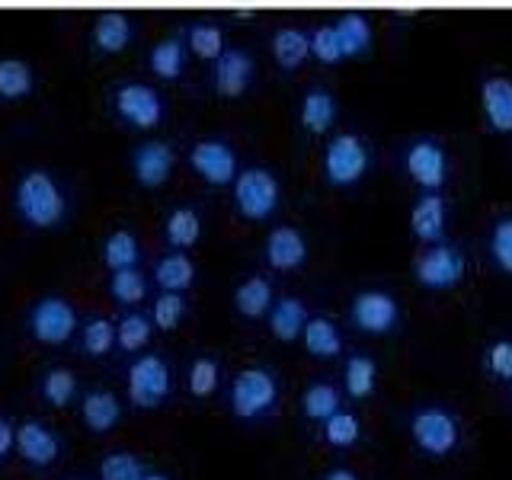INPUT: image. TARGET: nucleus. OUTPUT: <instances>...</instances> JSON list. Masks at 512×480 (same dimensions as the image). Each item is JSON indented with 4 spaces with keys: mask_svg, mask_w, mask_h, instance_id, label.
<instances>
[{
    "mask_svg": "<svg viewBox=\"0 0 512 480\" xmlns=\"http://www.w3.org/2000/svg\"><path fill=\"white\" fill-rule=\"evenodd\" d=\"M173 391V375L170 365L148 352V356H138L128 365V400L138 410H154L160 407Z\"/></svg>",
    "mask_w": 512,
    "mask_h": 480,
    "instance_id": "1a4fd4ad",
    "label": "nucleus"
},
{
    "mask_svg": "<svg viewBox=\"0 0 512 480\" xmlns=\"http://www.w3.org/2000/svg\"><path fill=\"white\" fill-rule=\"evenodd\" d=\"M346 404V394L340 388V381L330 378H314L308 381V388L301 391V416L311 426H324L333 413H340Z\"/></svg>",
    "mask_w": 512,
    "mask_h": 480,
    "instance_id": "4be33fe9",
    "label": "nucleus"
},
{
    "mask_svg": "<svg viewBox=\"0 0 512 480\" xmlns=\"http://www.w3.org/2000/svg\"><path fill=\"white\" fill-rule=\"evenodd\" d=\"M304 352L317 362H333V359H343L346 356V336L336 324V317L324 314V311H314L308 327H304Z\"/></svg>",
    "mask_w": 512,
    "mask_h": 480,
    "instance_id": "aec40b11",
    "label": "nucleus"
},
{
    "mask_svg": "<svg viewBox=\"0 0 512 480\" xmlns=\"http://www.w3.org/2000/svg\"><path fill=\"white\" fill-rule=\"evenodd\" d=\"M484 253L493 272L503 279H512V212H503L490 221L484 234Z\"/></svg>",
    "mask_w": 512,
    "mask_h": 480,
    "instance_id": "b1692460",
    "label": "nucleus"
},
{
    "mask_svg": "<svg viewBox=\"0 0 512 480\" xmlns=\"http://www.w3.org/2000/svg\"><path fill=\"white\" fill-rule=\"evenodd\" d=\"M263 260L272 272H298L311 260V240L298 224H276L263 240Z\"/></svg>",
    "mask_w": 512,
    "mask_h": 480,
    "instance_id": "f8f14e48",
    "label": "nucleus"
},
{
    "mask_svg": "<svg viewBox=\"0 0 512 480\" xmlns=\"http://www.w3.org/2000/svg\"><path fill=\"white\" fill-rule=\"evenodd\" d=\"M336 32H340V42H343V52L346 58H362L372 52V42H375V32H372V20L368 13L362 10H346L333 20Z\"/></svg>",
    "mask_w": 512,
    "mask_h": 480,
    "instance_id": "a878e982",
    "label": "nucleus"
},
{
    "mask_svg": "<svg viewBox=\"0 0 512 480\" xmlns=\"http://www.w3.org/2000/svg\"><path fill=\"white\" fill-rule=\"evenodd\" d=\"M404 429L413 452L426 461H448L464 445V420L455 407L442 404V400H423V404L410 407Z\"/></svg>",
    "mask_w": 512,
    "mask_h": 480,
    "instance_id": "f257e3e1",
    "label": "nucleus"
},
{
    "mask_svg": "<svg viewBox=\"0 0 512 480\" xmlns=\"http://www.w3.org/2000/svg\"><path fill=\"white\" fill-rule=\"evenodd\" d=\"M186 48H192L199 58L215 61L228 45H224V32L215 23H192L186 29Z\"/></svg>",
    "mask_w": 512,
    "mask_h": 480,
    "instance_id": "58836bf2",
    "label": "nucleus"
},
{
    "mask_svg": "<svg viewBox=\"0 0 512 480\" xmlns=\"http://www.w3.org/2000/svg\"><path fill=\"white\" fill-rule=\"evenodd\" d=\"M228 410L237 423L263 426L276 420L282 410V378L269 365H244L231 378L228 388Z\"/></svg>",
    "mask_w": 512,
    "mask_h": 480,
    "instance_id": "f03ea898",
    "label": "nucleus"
},
{
    "mask_svg": "<svg viewBox=\"0 0 512 480\" xmlns=\"http://www.w3.org/2000/svg\"><path fill=\"white\" fill-rule=\"evenodd\" d=\"M256 77V61L247 48H224V52L215 58L212 68V87L215 93L228 96V100H237L244 96Z\"/></svg>",
    "mask_w": 512,
    "mask_h": 480,
    "instance_id": "dca6fc26",
    "label": "nucleus"
},
{
    "mask_svg": "<svg viewBox=\"0 0 512 480\" xmlns=\"http://www.w3.org/2000/svg\"><path fill=\"white\" fill-rule=\"evenodd\" d=\"M276 285H272L269 276H263V272H253V276H247L244 282H237L234 288V311L244 317V320H266L272 304H276Z\"/></svg>",
    "mask_w": 512,
    "mask_h": 480,
    "instance_id": "5701e85b",
    "label": "nucleus"
},
{
    "mask_svg": "<svg viewBox=\"0 0 512 480\" xmlns=\"http://www.w3.org/2000/svg\"><path fill=\"white\" fill-rule=\"evenodd\" d=\"M320 480H362V474L356 468H349V464H333V468L320 474Z\"/></svg>",
    "mask_w": 512,
    "mask_h": 480,
    "instance_id": "49530a36",
    "label": "nucleus"
},
{
    "mask_svg": "<svg viewBox=\"0 0 512 480\" xmlns=\"http://www.w3.org/2000/svg\"><path fill=\"white\" fill-rule=\"evenodd\" d=\"M448 221H452V208L445 192H420L410 205V237L423 247L448 240Z\"/></svg>",
    "mask_w": 512,
    "mask_h": 480,
    "instance_id": "ddd939ff",
    "label": "nucleus"
},
{
    "mask_svg": "<svg viewBox=\"0 0 512 480\" xmlns=\"http://www.w3.org/2000/svg\"><path fill=\"white\" fill-rule=\"evenodd\" d=\"M221 384V362L215 356H196L186 372V388L196 400H205L218 391Z\"/></svg>",
    "mask_w": 512,
    "mask_h": 480,
    "instance_id": "c9c22d12",
    "label": "nucleus"
},
{
    "mask_svg": "<svg viewBox=\"0 0 512 480\" xmlns=\"http://www.w3.org/2000/svg\"><path fill=\"white\" fill-rule=\"evenodd\" d=\"M311 314H314L311 304L304 301L301 295L285 292V295L276 298V304H272V311L266 317V327H269V333L276 336L279 343L292 346V343H301L304 327H308Z\"/></svg>",
    "mask_w": 512,
    "mask_h": 480,
    "instance_id": "6ab92c4d",
    "label": "nucleus"
},
{
    "mask_svg": "<svg viewBox=\"0 0 512 480\" xmlns=\"http://www.w3.org/2000/svg\"><path fill=\"white\" fill-rule=\"evenodd\" d=\"M164 237L173 250H189L199 244L202 237V218L192 205H176L164 221Z\"/></svg>",
    "mask_w": 512,
    "mask_h": 480,
    "instance_id": "7c9ffc66",
    "label": "nucleus"
},
{
    "mask_svg": "<svg viewBox=\"0 0 512 480\" xmlns=\"http://www.w3.org/2000/svg\"><path fill=\"white\" fill-rule=\"evenodd\" d=\"M320 442H324L330 452H349V448H356L362 442V416L349 407L333 413L330 420L320 426Z\"/></svg>",
    "mask_w": 512,
    "mask_h": 480,
    "instance_id": "c756f323",
    "label": "nucleus"
},
{
    "mask_svg": "<svg viewBox=\"0 0 512 480\" xmlns=\"http://www.w3.org/2000/svg\"><path fill=\"white\" fill-rule=\"evenodd\" d=\"M13 445H16V429L10 426V420H4V416H0V458H4Z\"/></svg>",
    "mask_w": 512,
    "mask_h": 480,
    "instance_id": "de8ad7c7",
    "label": "nucleus"
},
{
    "mask_svg": "<svg viewBox=\"0 0 512 480\" xmlns=\"http://www.w3.org/2000/svg\"><path fill=\"white\" fill-rule=\"evenodd\" d=\"M400 167L420 192H445L452 180V157H448L445 141L436 135L410 138L400 151Z\"/></svg>",
    "mask_w": 512,
    "mask_h": 480,
    "instance_id": "0eeeda50",
    "label": "nucleus"
},
{
    "mask_svg": "<svg viewBox=\"0 0 512 480\" xmlns=\"http://www.w3.org/2000/svg\"><path fill=\"white\" fill-rule=\"evenodd\" d=\"M16 212L29 228H55L68 212V199L45 170H29L16 183Z\"/></svg>",
    "mask_w": 512,
    "mask_h": 480,
    "instance_id": "6e6552de",
    "label": "nucleus"
},
{
    "mask_svg": "<svg viewBox=\"0 0 512 480\" xmlns=\"http://www.w3.org/2000/svg\"><path fill=\"white\" fill-rule=\"evenodd\" d=\"M506 394H509V404H512V381L506 384Z\"/></svg>",
    "mask_w": 512,
    "mask_h": 480,
    "instance_id": "8fccbe9b",
    "label": "nucleus"
},
{
    "mask_svg": "<svg viewBox=\"0 0 512 480\" xmlns=\"http://www.w3.org/2000/svg\"><path fill=\"white\" fill-rule=\"evenodd\" d=\"M272 58L282 71H298L311 58V32L301 26H279L272 32Z\"/></svg>",
    "mask_w": 512,
    "mask_h": 480,
    "instance_id": "393cba45",
    "label": "nucleus"
},
{
    "mask_svg": "<svg viewBox=\"0 0 512 480\" xmlns=\"http://www.w3.org/2000/svg\"><path fill=\"white\" fill-rule=\"evenodd\" d=\"M413 282L423 292L442 295L455 292L458 285L468 279V253H464L455 240H442V244H429L413 256Z\"/></svg>",
    "mask_w": 512,
    "mask_h": 480,
    "instance_id": "423d86ee",
    "label": "nucleus"
},
{
    "mask_svg": "<svg viewBox=\"0 0 512 480\" xmlns=\"http://www.w3.org/2000/svg\"><path fill=\"white\" fill-rule=\"evenodd\" d=\"M480 112L490 135L512 138V77L487 74L480 80Z\"/></svg>",
    "mask_w": 512,
    "mask_h": 480,
    "instance_id": "2eb2a0df",
    "label": "nucleus"
},
{
    "mask_svg": "<svg viewBox=\"0 0 512 480\" xmlns=\"http://www.w3.org/2000/svg\"><path fill=\"white\" fill-rule=\"evenodd\" d=\"M144 464L132 452H112L100 464V480H144Z\"/></svg>",
    "mask_w": 512,
    "mask_h": 480,
    "instance_id": "37998d69",
    "label": "nucleus"
},
{
    "mask_svg": "<svg viewBox=\"0 0 512 480\" xmlns=\"http://www.w3.org/2000/svg\"><path fill=\"white\" fill-rule=\"evenodd\" d=\"M154 282L160 292H189L196 285V263L189 260L183 250L164 253L154 266Z\"/></svg>",
    "mask_w": 512,
    "mask_h": 480,
    "instance_id": "cd10ccee",
    "label": "nucleus"
},
{
    "mask_svg": "<svg viewBox=\"0 0 512 480\" xmlns=\"http://www.w3.org/2000/svg\"><path fill=\"white\" fill-rule=\"evenodd\" d=\"M151 333H154V320L148 314H125L119 324H116V346L125 352H138L151 343Z\"/></svg>",
    "mask_w": 512,
    "mask_h": 480,
    "instance_id": "e433bc0d",
    "label": "nucleus"
},
{
    "mask_svg": "<svg viewBox=\"0 0 512 480\" xmlns=\"http://www.w3.org/2000/svg\"><path fill=\"white\" fill-rule=\"evenodd\" d=\"M144 480H170V474H164V471H148V474H144Z\"/></svg>",
    "mask_w": 512,
    "mask_h": 480,
    "instance_id": "09e8293b",
    "label": "nucleus"
},
{
    "mask_svg": "<svg viewBox=\"0 0 512 480\" xmlns=\"http://www.w3.org/2000/svg\"><path fill=\"white\" fill-rule=\"evenodd\" d=\"M80 343H84V352L87 356H106V352L116 346V327L109 324L106 317H93L90 324L80 333Z\"/></svg>",
    "mask_w": 512,
    "mask_h": 480,
    "instance_id": "c03bdc74",
    "label": "nucleus"
},
{
    "mask_svg": "<svg viewBox=\"0 0 512 480\" xmlns=\"http://www.w3.org/2000/svg\"><path fill=\"white\" fill-rule=\"evenodd\" d=\"M381 384V365L372 352H362V349H352L343 356V372H340V388L349 400L356 404H365L372 400L375 391Z\"/></svg>",
    "mask_w": 512,
    "mask_h": 480,
    "instance_id": "a211bd4d",
    "label": "nucleus"
},
{
    "mask_svg": "<svg viewBox=\"0 0 512 480\" xmlns=\"http://www.w3.org/2000/svg\"><path fill=\"white\" fill-rule=\"evenodd\" d=\"M375 164V151L372 141H368L362 132H352V128H343V132L330 135V141L324 144V157H320V173L330 189H359L365 183V176L372 173Z\"/></svg>",
    "mask_w": 512,
    "mask_h": 480,
    "instance_id": "7ed1b4c3",
    "label": "nucleus"
},
{
    "mask_svg": "<svg viewBox=\"0 0 512 480\" xmlns=\"http://www.w3.org/2000/svg\"><path fill=\"white\" fill-rule=\"evenodd\" d=\"M74 391H77V381L68 368H52V372L42 378V394L52 407H68Z\"/></svg>",
    "mask_w": 512,
    "mask_h": 480,
    "instance_id": "a18cd8bd",
    "label": "nucleus"
},
{
    "mask_svg": "<svg viewBox=\"0 0 512 480\" xmlns=\"http://www.w3.org/2000/svg\"><path fill=\"white\" fill-rule=\"evenodd\" d=\"M480 368L490 381L509 384L512 381V336H496L480 352Z\"/></svg>",
    "mask_w": 512,
    "mask_h": 480,
    "instance_id": "f704fd0d",
    "label": "nucleus"
},
{
    "mask_svg": "<svg viewBox=\"0 0 512 480\" xmlns=\"http://www.w3.org/2000/svg\"><path fill=\"white\" fill-rule=\"evenodd\" d=\"M282 196H285V189H282L279 173L260 164L240 170L231 186L234 212L250 224H263L276 218L282 208Z\"/></svg>",
    "mask_w": 512,
    "mask_h": 480,
    "instance_id": "39448f33",
    "label": "nucleus"
},
{
    "mask_svg": "<svg viewBox=\"0 0 512 480\" xmlns=\"http://www.w3.org/2000/svg\"><path fill=\"white\" fill-rule=\"evenodd\" d=\"M346 320L356 333L384 340V336H397L404 330V304H400L397 292H391V288L365 285L349 298Z\"/></svg>",
    "mask_w": 512,
    "mask_h": 480,
    "instance_id": "20e7f679",
    "label": "nucleus"
},
{
    "mask_svg": "<svg viewBox=\"0 0 512 480\" xmlns=\"http://www.w3.org/2000/svg\"><path fill=\"white\" fill-rule=\"evenodd\" d=\"M148 64L151 71L160 77V80H176L183 77V68H186V42L180 39H164L151 48L148 55Z\"/></svg>",
    "mask_w": 512,
    "mask_h": 480,
    "instance_id": "473e14b6",
    "label": "nucleus"
},
{
    "mask_svg": "<svg viewBox=\"0 0 512 480\" xmlns=\"http://www.w3.org/2000/svg\"><path fill=\"white\" fill-rule=\"evenodd\" d=\"M77 314L64 298H42L29 314V330L45 346H61L74 336Z\"/></svg>",
    "mask_w": 512,
    "mask_h": 480,
    "instance_id": "4468645a",
    "label": "nucleus"
},
{
    "mask_svg": "<svg viewBox=\"0 0 512 480\" xmlns=\"http://www.w3.org/2000/svg\"><path fill=\"white\" fill-rule=\"evenodd\" d=\"M311 55H314L320 64H340V61H346L343 42H340V32H336L333 23H320V26L311 32Z\"/></svg>",
    "mask_w": 512,
    "mask_h": 480,
    "instance_id": "a19ab883",
    "label": "nucleus"
},
{
    "mask_svg": "<svg viewBox=\"0 0 512 480\" xmlns=\"http://www.w3.org/2000/svg\"><path fill=\"white\" fill-rule=\"evenodd\" d=\"M80 416H84L87 429L93 432H109L122 420V404L112 391H90L80 404Z\"/></svg>",
    "mask_w": 512,
    "mask_h": 480,
    "instance_id": "2f4dec72",
    "label": "nucleus"
},
{
    "mask_svg": "<svg viewBox=\"0 0 512 480\" xmlns=\"http://www.w3.org/2000/svg\"><path fill=\"white\" fill-rule=\"evenodd\" d=\"M176 167V151L170 141H141L132 151V173L144 189H160Z\"/></svg>",
    "mask_w": 512,
    "mask_h": 480,
    "instance_id": "f3484780",
    "label": "nucleus"
},
{
    "mask_svg": "<svg viewBox=\"0 0 512 480\" xmlns=\"http://www.w3.org/2000/svg\"><path fill=\"white\" fill-rule=\"evenodd\" d=\"M189 167L208 186H234L240 173V160L231 141L224 138H199L189 148Z\"/></svg>",
    "mask_w": 512,
    "mask_h": 480,
    "instance_id": "9d476101",
    "label": "nucleus"
},
{
    "mask_svg": "<svg viewBox=\"0 0 512 480\" xmlns=\"http://www.w3.org/2000/svg\"><path fill=\"white\" fill-rule=\"evenodd\" d=\"M109 295L119 304H138V301H144V295H148V282H144L138 266L119 269V272H112V279H109Z\"/></svg>",
    "mask_w": 512,
    "mask_h": 480,
    "instance_id": "ea45409f",
    "label": "nucleus"
},
{
    "mask_svg": "<svg viewBox=\"0 0 512 480\" xmlns=\"http://www.w3.org/2000/svg\"><path fill=\"white\" fill-rule=\"evenodd\" d=\"M186 311H189V304H186V298L180 292H160L154 298V314H151V320H154L157 330H167L170 333V330L180 327V320L186 317Z\"/></svg>",
    "mask_w": 512,
    "mask_h": 480,
    "instance_id": "79ce46f5",
    "label": "nucleus"
},
{
    "mask_svg": "<svg viewBox=\"0 0 512 480\" xmlns=\"http://www.w3.org/2000/svg\"><path fill=\"white\" fill-rule=\"evenodd\" d=\"M32 90V68L20 58H0V96L20 100Z\"/></svg>",
    "mask_w": 512,
    "mask_h": 480,
    "instance_id": "4c0bfd02",
    "label": "nucleus"
},
{
    "mask_svg": "<svg viewBox=\"0 0 512 480\" xmlns=\"http://www.w3.org/2000/svg\"><path fill=\"white\" fill-rule=\"evenodd\" d=\"M112 109L116 116L132 125V128H157L164 122V96H160L151 84H141V80H128L119 84L112 93Z\"/></svg>",
    "mask_w": 512,
    "mask_h": 480,
    "instance_id": "9b49d317",
    "label": "nucleus"
},
{
    "mask_svg": "<svg viewBox=\"0 0 512 480\" xmlns=\"http://www.w3.org/2000/svg\"><path fill=\"white\" fill-rule=\"evenodd\" d=\"M141 260V247H138V237L132 231H112L103 244V263L119 272V269H135Z\"/></svg>",
    "mask_w": 512,
    "mask_h": 480,
    "instance_id": "72a5a7b5",
    "label": "nucleus"
},
{
    "mask_svg": "<svg viewBox=\"0 0 512 480\" xmlns=\"http://www.w3.org/2000/svg\"><path fill=\"white\" fill-rule=\"evenodd\" d=\"M340 116V106H336V96L324 84H311L304 90L301 103H298V122L308 135H327L336 125Z\"/></svg>",
    "mask_w": 512,
    "mask_h": 480,
    "instance_id": "412c9836",
    "label": "nucleus"
},
{
    "mask_svg": "<svg viewBox=\"0 0 512 480\" xmlns=\"http://www.w3.org/2000/svg\"><path fill=\"white\" fill-rule=\"evenodd\" d=\"M16 448L36 468H45V464H52L58 458V439L36 420L16 426Z\"/></svg>",
    "mask_w": 512,
    "mask_h": 480,
    "instance_id": "bb28decb",
    "label": "nucleus"
},
{
    "mask_svg": "<svg viewBox=\"0 0 512 480\" xmlns=\"http://www.w3.org/2000/svg\"><path fill=\"white\" fill-rule=\"evenodd\" d=\"M132 42V20L122 10H103L96 13L93 23V45L100 48L103 55H116Z\"/></svg>",
    "mask_w": 512,
    "mask_h": 480,
    "instance_id": "c85d7f7f",
    "label": "nucleus"
}]
</instances>
